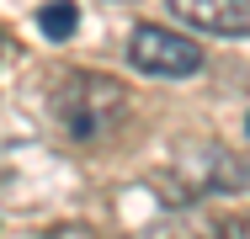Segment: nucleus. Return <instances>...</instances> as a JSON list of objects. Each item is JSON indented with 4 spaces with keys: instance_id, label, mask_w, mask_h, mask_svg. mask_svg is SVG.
<instances>
[{
    "instance_id": "1",
    "label": "nucleus",
    "mask_w": 250,
    "mask_h": 239,
    "mask_svg": "<svg viewBox=\"0 0 250 239\" xmlns=\"http://www.w3.org/2000/svg\"><path fill=\"white\" fill-rule=\"evenodd\" d=\"M128 91L106 75H69L53 91V117L75 143H112L128 122Z\"/></svg>"
},
{
    "instance_id": "2",
    "label": "nucleus",
    "mask_w": 250,
    "mask_h": 239,
    "mask_svg": "<svg viewBox=\"0 0 250 239\" xmlns=\"http://www.w3.org/2000/svg\"><path fill=\"white\" fill-rule=\"evenodd\" d=\"M128 59H133L139 75H149V80H192V75H202V64H208V53H202L197 38H187V32H176V27H160V21L133 27Z\"/></svg>"
},
{
    "instance_id": "3",
    "label": "nucleus",
    "mask_w": 250,
    "mask_h": 239,
    "mask_svg": "<svg viewBox=\"0 0 250 239\" xmlns=\"http://www.w3.org/2000/svg\"><path fill=\"white\" fill-rule=\"evenodd\" d=\"M170 16L208 38H250V0H165Z\"/></svg>"
},
{
    "instance_id": "4",
    "label": "nucleus",
    "mask_w": 250,
    "mask_h": 239,
    "mask_svg": "<svg viewBox=\"0 0 250 239\" xmlns=\"http://www.w3.org/2000/svg\"><path fill=\"white\" fill-rule=\"evenodd\" d=\"M75 21H80V5H75V0H48V5L38 11V27H43L48 43H69V38H75Z\"/></svg>"
},
{
    "instance_id": "5",
    "label": "nucleus",
    "mask_w": 250,
    "mask_h": 239,
    "mask_svg": "<svg viewBox=\"0 0 250 239\" xmlns=\"http://www.w3.org/2000/svg\"><path fill=\"white\" fill-rule=\"evenodd\" d=\"M234 234H240V239H250V218H240V223H234Z\"/></svg>"
},
{
    "instance_id": "6",
    "label": "nucleus",
    "mask_w": 250,
    "mask_h": 239,
    "mask_svg": "<svg viewBox=\"0 0 250 239\" xmlns=\"http://www.w3.org/2000/svg\"><path fill=\"white\" fill-rule=\"evenodd\" d=\"M0 53H5V43H0Z\"/></svg>"
},
{
    "instance_id": "7",
    "label": "nucleus",
    "mask_w": 250,
    "mask_h": 239,
    "mask_svg": "<svg viewBox=\"0 0 250 239\" xmlns=\"http://www.w3.org/2000/svg\"><path fill=\"white\" fill-rule=\"evenodd\" d=\"M245 128H250V122H245Z\"/></svg>"
}]
</instances>
